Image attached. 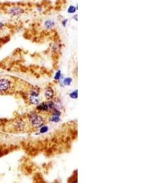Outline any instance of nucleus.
<instances>
[{
    "mask_svg": "<svg viewBox=\"0 0 162 183\" xmlns=\"http://www.w3.org/2000/svg\"><path fill=\"white\" fill-rule=\"evenodd\" d=\"M38 96L30 95V103L33 104H37L39 103V98H38Z\"/></svg>",
    "mask_w": 162,
    "mask_h": 183,
    "instance_id": "6e6552de",
    "label": "nucleus"
},
{
    "mask_svg": "<svg viewBox=\"0 0 162 183\" xmlns=\"http://www.w3.org/2000/svg\"><path fill=\"white\" fill-rule=\"evenodd\" d=\"M70 97L72 98H77L78 97V93H77V90L74 91L72 93H71L70 94Z\"/></svg>",
    "mask_w": 162,
    "mask_h": 183,
    "instance_id": "f8f14e48",
    "label": "nucleus"
},
{
    "mask_svg": "<svg viewBox=\"0 0 162 183\" xmlns=\"http://www.w3.org/2000/svg\"><path fill=\"white\" fill-rule=\"evenodd\" d=\"M29 120L32 126L35 128L41 127L44 123V120L42 117L35 113H32L30 114Z\"/></svg>",
    "mask_w": 162,
    "mask_h": 183,
    "instance_id": "f03ea898",
    "label": "nucleus"
},
{
    "mask_svg": "<svg viewBox=\"0 0 162 183\" xmlns=\"http://www.w3.org/2000/svg\"><path fill=\"white\" fill-rule=\"evenodd\" d=\"M55 22L52 19H47L44 20L43 23V28L46 30H50L53 29L55 26Z\"/></svg>",
    "mask_w": 162,
    "mask_h": 183,
    "instance_id": "7ed1b4c3",
    "label": "nucleus"
},
{
    "mask_svg": "<svg viewBox=\"0 0 162 183\" xmlns=\"http://www.w3.org/2000/svg\"><path fill=\"white\" fill-rule=\"evenodd\" d=\"M60 120V119L59 118V116H57V115H53V116L51 117V119H50V121H52V122H58Z\"/></svg>",
    "mask_w": 162,
    "mask_h": 183,
    "instance_id": "9d476101",
    "label": "nucleus"
},
{
    "mask_svg": "<svg viewBox=\"0 0 162 183\" xmlns=\"http://www.w3.org/2000/svg\"><path fill=\"white\" fill-rule=\"evenodd\" d=\"M78 11V4L75 5L71 4L68 6L67 9V12L69 14H75Z\"/></svg>",
    "mask_w": 162,
    "mask_h": 183,
    "instance_id": "39448f33",
    "label": "nucleus"
},
{
    "mask_svg": "<svg viewBox=\"0 0 162 183\" xmlns=\"http://www.w3.org/2000/svg\"><path fill=\"white\" fill-rule=\"evenodd\" d=\"M72 82V79L70 78H67L64 80V84L66 85H69Z\"/></svg>",
    "mask_w": 162,
    "mask_h": 183,
    "instance_id": "9b49d317",
    "label": "nucleus"
},
{
    "mask_svg": "<svg viewBox=\"0 0 162 183\" xmlns=\"http://www.w3.org/2000/svg\"><path fill=\"white\" fill-rule=\"evenodd\" d=\"M11 87V82L7 79H0V90L6 91Z\"/></svg>",
    "mask_w": 162,
    "mask_h": 183,
    "instance_id": "20e7f679",
    "label": "nucleus"
},
{
    "mask_svg": "<svg viewBox=\"0 0 162 183\" xmlns=\"http://www.w3.org/2000/svg\"><path fill=\"white\" fill-rule=\"evenodd\" d=\"M1 37H2L1 36V35H0V40H1Z\"/></svg>",
    "mask_w": 162,
    "mask_h": 183,
    "instance_id": "a211bd4d",
    "label": "nucleus"
},
{
    "mask_svg": "<svg viewBox=\"0 0 162 183\" xmlns=\"http://www.w3.org/2000/svg\"><path fill=\"white\" fill-rule=\"evenodd\" d=\"M72 18L73 20H74V21L77 22L78 21V14H74L73 16L72 17Z\"/></svg>",
    "mask_w": 162,
    "mask_h": 183,
    "instance_id": "f3484780",
    "label": "nucleus"
},
{
    "mask_svg": "<svg viewBox=\"0 0 162 183\" xmlns=\"http://www.w3.org/2000/svg\"><path fill=\"white\" fill-rule=\"evenodd\" d=\"M69 22V19L68 18H64L63 19L62 21H61V24H62V26L65 28L67 26V25Z\"/></svg>",
    "mask_w": 162,
    "mask_h": 183,
    "instance_id": "1a4fd4ad",
    "label": "nucleus"
},
{
    "mask_svg": "<svg viewBox=\"0 0 162 183\" xmlns=\"http://www.w3.org/2000/svg\"><path fill=\"white\" fill-rule=\"evenodd\" d=\"M37 109L39 111H48L49 110L48 103H42V104H39Z\"/></svg>",
    "mask_w": 162,
    "mask_h": 183,
    "instance_id": "423d86ee",
    "label": "nucleus"
},
{
    "mask_svg": "<svg viewBox=\"0 0 162 183\" xmlns=\"http://www.w3.org/2000/svg\"><path fill=\"white\" fill-rule=\"evenodd\" d=\"M43 11V7L42 6H38L37 7V11L39 13H41Z\"/></svg>",
    "mask_w": 162,
    "mask_h": 183,
    "instance_id": "dca6fc26",
    "label": "nucleus"
},
{
    "mask_svg": "<svg viewBox=\"0 0 162 183\" xmlns=\"http://www.w3.org/2000/svg\"><path fill=\"white\" fill-rule=\"evenodd\" d=\"M7 13L9 15H11L13 17H18L21 16L25 12H26V9L21 6H12L9 7L7 10Z\"/></svg>",
    "mask_w": 162,
    "mask_h": 183,
    "instance_id": "f257e3e1",
    "label": "nucleus"
},
{
    "mask_svg": "<svg viewBox=\"0 0 162 183\" xmlns=\"http://www.w3.org/2000/svg\"><path fill=\"white\" fill-rule=\"evenodd\" d=\"M48 131V126H43V127H42V128L40 129V133H46V132H47Z\"/></svg>",
    "mask_w": 162,
    "mask_h": 183,
    "instance_id": "ddd939ff",
    "label": "nucleus"
},
{
    "mask_svg": "<svg viewBox=\"0 0 162 183\" xmlns=\"http://www.w3.org/2000/svg\"><path fill=\"white\" fill-rule=\"evenodd\" d=\"M61 77V71L60 70H58V72L56 73V74H55V79H59Z\"/></svg>",
    "mask_w": 162,
    "mask_h": 183,
    "instance_id": "4468645a",
    "label": "nucleus"
},
{
    "mask_svg": "<svg viewBox=\"0 0 162 183\" xmlns=\"http://www.w3.org/2000/svg\"><path fill=\"white\" fill-rule=\"evenodd\" d=\"M45 96L48 99H51L54 97V92L52 89H48L45 92Z\"/></svg>",
    "mask_w": 162,
    "mask_h": 183,
    "instance_id": "0eeeda50",
    "label": "nucleus"
},
{
    "mask_svg": "<svg viewBox=\"0 0 162 183\" xmlns=\"http://www.w3.org/2000/svg\"><path fill=\"white\" fill-rule=\"evenodd\" d=\"M4 27H5V24L3 22H0V32H1L2 30H4Z\"/></svg>",
    "mask_w": 162,
    "mask_h": 183,
    "instance_id": "2eb2a0df",
    "label": "nucleus"
}]
</instances>
